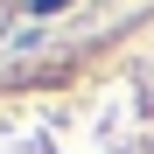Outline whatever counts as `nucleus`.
I'll use <instances>...</instances> for the list:
<instances>
[{
  "instance_id": "1",
  "label": "nucleus",
  "mask_w": 154,
  "mask_h": 154,
  "mask_svg": "<svg viewBox=\"0 0 154 154\" xmlns=\"http://www.w3.org/2000/svg\"><path fill=\"white\" fill-rule=\"evenodd\" d=\"M70 7V0H35V14H63Z\"/></svg>"
}]
</instances>
